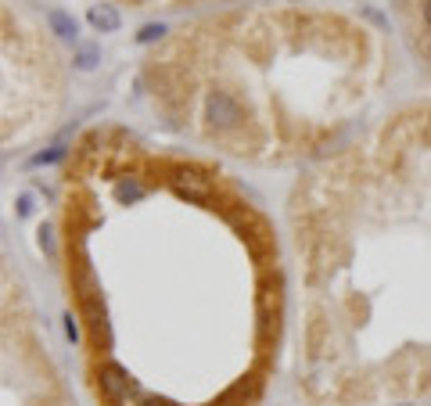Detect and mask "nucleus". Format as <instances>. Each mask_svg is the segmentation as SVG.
Returning a JSON list of instances; mask_svg holds the SVG:
<instances>
[{
    "mask_svg": "<svg viewBox=\"0 0 431 406\" xmlns=\"http://www.w3.org/2000/svg\"><path fill=\"white\" fill-rule=\"evenodd\" d=\"M209 119L219 122V126H234V122L241 119V108H237V101L230 98V93L216 90L212 98H209Z\"/></svg>",
    "mask_w": 431,
    "mask_h": 406,
    "instance_id": "nucleus-2",
    "label": "nucleus"
},
{
    "mask_svg": "<svg viewBox=\"0 0 431 406\" xmlns=\"http://www.w3.org/2000/svg\"><path fill=\"white\" fill-rule=\"evenodd\" d=\"M162 33H166V25H155V22H151V25H144L140 33H137V40H140V43H151V40H158Z\"/></svg>",
    "mask_w": 431,
    "mask_h": 406,
    "instance_id": "nucleus-7",
    "label": "nucleus"
},
{
    "mask_svg": "<svg viewBox=\"0 0 431 406\" xmlns=\"http://www.w3.org/2000/svg\"><path fill=\"white\" fill-rule=\"evenodd\" d=\"M93 61H98V51H93V47H83V51L76 54V69H93Z\"/></svg>",
    "mask_w": 431,
    "mask_h": 406,
    "instance_id": "nucleus-6",
    "label": "nucleus"
},
{
    "mask_svg": "<svg viewBox=\"0 0 431 406\" xmlns=\"http://www.w3.org/2000/svg\"><path fill=\"white\" fill-rule=\"evenodd\" d=\"M65 331H69V338H72V341L79 338V331H76V324H72V317H65Z\"/></svg>",
    "mask_w": 431,
    "mask_h": 406,
    "instance_id": "nucleus-8",
    "label": "nucleus"
},
{
    "mask_svg": "<svg viewBox=\"0 0 431 406\" xmlns=\"http://www.w3.org/2000/svg\"><path fill=\"white\" fill-rule=\"evenodd\" d=\"M137 406H166V403H158V399H151V396H140Z\"/></svg>",
    "mask_w": 431,
    "mask_h": 406,
    "instance_id": "nucleus-9",
    "label": "nucleus"
},
{
    "mask_svg": "<svg viewBox=\"0 0 431 406\" xmlns=\"http://www.w3.org/2000/svg\"><path fill=\"white\" fill-rule=\"evenodd\" d=\"M87 22L98 29V33H115L122 19H119V11L111 8V4H93V8L87 11Z\"/></svg>",
    "mask_w": 431,
    "mask_h": 406,
    "instance_id": "nucleus-4",
    "label": "nucleus"
},
{
    "mask_svg": "<svg viewBox=\"0 0 431 406\" xmlns=\"http://www.w3.org/2000/svg\"><path fill=\"white\" fill-rule=\"evenodd\" d=\"M173 187H177V194L187 198V201H209V180L198 177V173H180V177H173Z\"/></svg>",
    "mask_w": 431,
    "mask_h": 406,
    "instance_id": "nucleus-3",
    "label": "nucleus"
},
{
    "mask_svg": "<svg viewBox=\"0 0 431 406\" xmlns=\"http://www.w3.org/2000/svg\"><path fill=\"white\" fill-rule=\"evenodd\" d=\"M424 22L431 25V0H424Z\"/></svg>",
    "mask_w": 431,
    "mask_h": 406,
    "instance_id": "nucleus-10",
    "label": "nucleus"
},
{
    "mask_svg": "<svg viewBox=\"0 0 431 406\" xmlns=\"http://www.w3.org/2000/svg\"><path fill=\"white\" fill-rule=\"evenodd\" d=\"M47 22H51V29H54L58 36H69V40H76V22L69 19L65 11H51V14H47Z\"/></svg>",
    "mask_w": 431,
    "mask_h": 406,
    "instance_id": "nucleus-5",
    "label": "nucleus"
},
{
    "mask_svg": "<svg viewBox=\"0 0 431 406\" xmlns=\"http://www.w3.org/2000/svg\"><path fill=\"white\" fill-rule=\"evenodd\" d=\"M101 392L111 399V403H119V406H137L140 403V385L126 374L119 363H104L101 367Z\"/></svg>",
    "mask_w": 431,
    "mask_h": 406,
    "instance_id": "nucleus-1",
    "label": "nucleus"
}]
</instances>
